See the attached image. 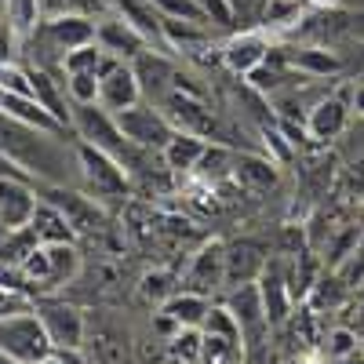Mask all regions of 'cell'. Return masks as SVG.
Wrapping results in <instances>:
<instances>
[{"label":"cell","instance_id":"obj_1","mask_svg":"<svg viewBox=\"0 0 364 364\" xmlns=\"http://www.w3.org/2000/svg\"><path fill=\"white\" fill-rule=\"evenodd\" d=\"M0 157H8L18 171L37 175L51 186H63L70 168H77V149L58 142V132L33 128L8 113H0Z\"/></svg>","mask_w":364,"mask_h":364},{"label":"cell","instance_id":"obj_2","mask_svg":"<svg viewBox=\"0 0 364 364\" xmlns=\"http://www.w3.org/2000/svg\"><path fill=\"white\" fill-rule=\"evenodd\" d=\"M73 132H77V139L106 149V154H113L124 168H135V154H146V149H139V146H132V142L124 139V132L117 128L113 113L102 109L99 102L73 106Z\"/></svg>","mask_w":364,"mask_h":364},{"label":"cell","instance_id":"obj_3","mask_svg":"<svg viewBox=\"0 0 364 364\" xmlns=\"http://www.w3.org/2000/svg\"><path fill=\"white\" fill-rule=\"evenodd\" d=\"M0 350L15 357L18 364H41L51 353V339L41 317L33 314V306L11 317H0Z\"/></svg>","mask_w":364,"mask_h":364},{"label":"cell","instance_id":"obj_4","mask_svg":"<svg viewBox=\"0 0 364 364\" xmlns=\"http://www.w3.org/2000/svg\"><path fill=\"white\" fill-rule=\"evenodd\" d=\"M73 149H77V171L84 178L87 193H95V197H120V193H128V168L120 164L113 154H106V149L91 146L84 139Z\"/></svg>","mask_w":364,"mask_h":364},{"label":"cell","instance_id":"obj_5","mask_svg":"<svg viewBox=\"0 0 364 364\" xmlns=\"http://www.w3.org/2000/svg\"><path fill=\"white\" fill-rule=\"evenodd\" d=\"M157 109L168 117V124L175 132H186V135H197V139H223L219 117L211 113V106L200 95H193V91L171 87L168 95L157 102Z\"/></svg>","mask_w":364,"mask_h":364},{"label":"cell","instance_id":"obj_6","mask_svg":"<svg viewBox=\"0 0 364 364\" xmlns=\"http://www.w3.org/2000/svg\"><path fill=\"white\" fill-rule=\"evenodd\" d=\"M113 120H117V128L124 132V139L132 142V146H139V149H164V142L175 135V128L168 124V117L157 109V106H149V102H135V106H128V109H120V113H113Z\"/></svg>","mask_w":364,"mask_h":364},{"label":"cell","instance_id":"obj_7","mask_svg":"<svg viewBox=\"0 0 364 364\" xmlns=\"http://www.w3.org/2000/svg\"><path fill=\"white\" fill-rule=\"evenodd\" d=\"M142 99V84L135 77V66L128 58H117L106 55L102 66H99V106L109 113H120Z\"/></svg>","mask_w":364,"mask_h":364},{"label":"cell","instance_id":"obj_8","mask_svg":"<svg viewBox=\"0 0 364 364\" xmlns=\"http://www.w3.org/2000/svg\"><path fill=\"white\" fill-rule=\"evenodd\" d=\"M33 314L41 317L51 346H58V350H80L84 346V314L77 306L44 295V299H33Z\"/></svg>","mask_w":364,"mask_h":364},{"label":"cell","instance_id":"obj_9","mask_svg":"<svg viewBox=\"0 0 364 364\" xmlns=\"http://www.w3.org/2000/svg\"><path fill=\"white\" fill-rule=\"evenodd\" d=\"M226 306L233 310V317H237V324H240V350L255 353V350L266 343V331H269V321H266V310H262L259 288H255V284L233 288Z\"/></svg>","mask_w":364,"mask_h":364},{"label":"cell","instance_id":"obj_10","mask_svg":"<svg viewBox=\"0 0 364 364\" xmlns=\"http://www.w3.org/2000/svg\"><path fill=\"white\" fill-rule=\"evenodd\" d=\"M255 288H259V299H262V310H266L269 328L288 324L291 306H295V295H291V288H288L284 266H281V262H266L262 273H259V281H255Z\"/></svg>","mask_w":364,"mask_h":364},{"label":"cell","instance_id":"obj_11","mask_svg":"<svg viewBox=\"0 0 364 364\" xmlns=\"http://www.w3.org/2000/svg\"><path fill=\"white\" fill-rule=\"evenodd\" d=\"M182 284H186V291H197V295L211 299V291H219L226 284V245H219V240L204 245L193 255V262L186 269V281H182Z\"/></svg>","mask_w":364,"mask_h":364},{"label":"cell","instance_id":"obj_12","mask_svg":"<svg viewBox=\"0 0 364 364\" xmlns=\"http://www.w3.org/2000/svg\"><path fill=\"white\" fill-rule=\"evenodd\" d=\"M37 211V197L29 190L22 175H4L0 171V226L4 230H22L29 226Z\"/></svg>","mask_w":364,"mask_h":364},{"label":"cell","instance_id":"obj_13","mask_svg":"<svg viewBox=\"0 0 364 364\" xmlns=\"http://www.w3.org/2000/svg\"><path fill=\"white\" fill-rule=\"evenodd\" d=\"M95 41L106 55H117V58H139L149 44V37L139 26H132L124 15H109V18L95 22Z\"/></svg>","mask_w":364,"mask_h":364},{"label":"cell","instance_id":"obj_14","mask_svg":"<svg viewBox=\"0 0 364 364\" xmlns=\"http://www.w3.org/2000/svg\"><path fill=\"white\" fill-rule=\"evenodd\" d=\"M269 58V41L262 29H245V33H237L223 44V63L230 73L237 77H248L255 66H262Z\"/></svg>","mask_w":364,"mask_h":364},{"label":"cell","instance_id":"obj_15","mask_svg":"<svg viewBox=\"0 0 364 364\" xmlns=\"http://www.w3.org/2000/svg\"><path fill=\"white\" fill-rule=\"evenodd\" d=\"M48 200L66 215V223L73 226V233H95V230H102V223H106V215H102V208L95 204V197H84V193H77V190L51 186V190H48Z\"/></svg>","mask_w":364,"mask_h":364},{"label":"cell","instance_id":"obj_16","mask_svg":"<svg viewBox=\"0 0 364 364\" xmlns=\"http://www.w3.org/2000/svg\"><path fill=\"white\" fill-rule=\"evenodd\" d=\"M346 120H350V106L343 95H331V99H321L310 113H306V132L310 139L317 142H331L346 132Z\"/></svg>","mask_w":364,"mask_h":364},{"label":"cell","instance_id":"obj_17","mask_svg":"<svg viewBox=\"0 0 364 364\" xmlns=\"http://www.w3.org/2000/svg\"><path fill=\"white\" fill-rule=\"evenodd\" d=\"M266 266V255L252 245V240H237L226 248V284L223 288H240V284H255L259 273Z\"/></svg>","mask_w":364,"mask_h":364},{"label":"cell","instance_id":"obj_18","mask_svg":"<svg viewBox=\"0 0 364 364\" xmlns=\"http://www.w3.org/2000/svg\"><path fill=\"white\" fill-rule=\"evenodd\" d=\"M29 230H33L37 245H73V226L66 223V215L58 211L51 200H37V211L29 219Z\"/></svg>","mask_w":364,"mask_h":364},{"label":"cell","instance_id":"obj_19","mask_svg":"<svg viewBox=\"0 0 364 364\" xmlns=\"http://www.w3.org/2000/svg\"><path fill=\"white\" fill-rule=\"evenodd\" d=\"M208 310H211V299L208 295H197V291H186V288L168 295L161 302V314L171 317L178 328H200L204 317H208Z\"/></svg>","mask_w":364,"mask_h":364},{"label":"cell","instance_id":"obj_20","mask_svg":"<svg viewBox=\"0 0 364 364\" xmlns=\"http://www.w3.org/2000/svg\"><path fill=\"white\" fill-rule=\"evenodd\" d=\"M204 149H208L204 139L186 135V132H175V135L164 142V149H161V161H164L168 171H182V175H186V171H197Z\"/></svg>","mask_w":364,"mask_h":364},{"label":"cell","instance_id":"obj_21","mask_svg":"<svg viewBox=\"0 0 364 364\" xmlns=\"http://www.w3.org/2000/svg\"><path fill=\"white\" fill-rule=\"evenodd\" d=\"M233 182H240V190H269L277 182V164L269 157H255V154H240L233 157Z\"/></svg>","mask_w":364,"mask_h":364},{"label":"cell","instance_id":"obj_22","mask_svg":"<svg viewBox=\"0 0 364 364\" xmlns=\"http://www.w3.org/2000/svg\"><path fill=\"white\" fill-rule=\"evenodd\" d=\"M29 77H33V99L58 120L63 128H73V109H66V99H63V91H58V80L48 77V70H29Z\"/></svg>","mask_w":364,"mask_h":364},{"label":"cell","instance_id":"obj_23","mask_svg":"<svg viewBox=\"0 0 364 364\" xmlns=\"http://www.w3.org/2000/svg\"><path fill=\"white\" fill-rule=\"evenodd\" d=\"M4 18L11 22L15 37H18V44H22L26 37H33L37 29H41V22H44V4H41V0H8V4H4Z\"/></svg>","mask_w":364,"mask_h":364},{"label":"cell","instance_id":"obj_24","mask_svg":"<svg viewBox=\"0 0 364 364\" xmlns=\"http://www.w3.org/2000/svg\"><path fill=\"white\" fill-rule=\"evenodd\" d=\"M48 259H51V291L66 288L77 281L80 273V255L73 245H48Z\"/></svg>","mask_w":364,"mask_h":364},{"label":"cell","instance_id":"obj_25","mask_svg":"<svg viewBox=\"0 0 364 364\" xmlns=\"http://www.w3.org/2000/svg\"><path fill=\"white\" fill-rule=\"evenodd\" d=\"M284 58L299 73H310V77H328V73L339 70V58L331 55V51H324V48H295Z\"/></svg>","mask_w":364,"mask_h":364},{"label":"cell","instance_id":"obj_26","mask_svg":"<svg viewBox=\"0 0 364 364\" xmlns=\"http://www.w3.org/2000/svg\"><path fill=\"white\" fill-rule=\"evenodd\" d=\"M37 248V237H33V230L29 226H22V230H8L4 237H0V262L4 266H11V269H18L22 266V259Z\"/></svg>","mask_w":364,"mask_h":364},{"label":"cell","instance_id":"obj_27","mask_svg":"<svg viewBox=\"0 0 364 364\" xmlns=\"http://www.w3.org/2000/svg\"><path fill=\"white\" fill-rule=\"evenodd\" d=\"M102 58H106V51L99 48V41L80 44V48H73V51L63 55V73H66V77H70V73H95V77H99Z\"/></svg>","mask_w":364,"mask_h":364},{"label":"cell","instance_id":"obj_28","mask_svg":"<svg viewBox=\"0 0 364 364\" xmlns=\"http://www.w3.org/2000/svg\"><path fill=\"white\" fill-rule=\"evenodd\" d=\"M200 343H204L200 328H178L175 336H168V353L178 364H197L200 360Z\"/></svg>","mask_w":364,"mask_h":364},{"label":"cell","instance_id":"obj_29","mask_svg":"<svg viewBox=\"0 0 364 364\" xmlns=\"http://www.w3.org/2000/svg\"><path fill=\"white\" fill-rule=\"evenodd\" d=\"M200 331H204V336L230 339V343H237V346H240V324H237V317H233V310H230V306H215V302H211V310H208V317H204ZM240 353H245V350H240Z\"/></svg>","mask_w":364,"mask_h":364},{"label":"cell","instance_id":"obj_30","mask_svg":"<svg viewBox=\"0 0 364 364\" xmlns=\"http://www.w3.org/2000/svg\"><path fill=\"white\" fill-rule=\"evenodd\" d=\"M63 84H66V95H70L73 106L99 102V77H95V73H70Z\"/></svg>","mask_w":364,"mask_h":364},{"label":"cell","instance_id":"obj_31","mask_svg":"<svg viewBox=\"0 0 364 364\" xmlns=\"http://www.w3.org/2000/svg\"><path fill=\"white\" fill-rule=\"evenodd\" d=\"M324 350H328V357L331 360H346V357H353L357 350H360V336L353 328H331L328 336H324Z\"/></svg>","mask_w":364,"mask_h":364},{"label":"cell","instance_id":"obj_32","mask_svg":"<svg viewBox=\"0 0 364 364\" xmlns=\"http://www.w3.org/2000/svg\"><path fill=\"white\" fill-rule=\"evenodd\" d=\"M262 142H266V149H273V164H288V161H291V154H295V146L281 135V128L262 124Z\"/></svg>","mask_w":364,"mask_h":364},{"label":"cell","instance_id":"obj_33","mask_svg":"<svg viewBox=\"0 0 364 364\" xmlns=\"http://www.w3.org/2000/svg\"><path fill=\"white\" fill-rule=\"evenodd\" d=\"M33 306V295H26L18 288H8V284H0V317H11V314H22Z\"/></svg>","mask_w":364,"mask_h":364},{"label":"cell","instance_id":"obj_34","mask_svg":"<svg viewBox=\"0 0 364 364\" xmlns=\"http://www.w3.org/2000/svg\"><path fill=\"white\" fill-rule=\"evenodd\" d=\"M168 295H175L168 273H146V281H142V299H149V302H164Z\"/></svg>","mask_w":364,"mask_h":364},{"label":"cell","instance_id":"obj_35","mask_svg":"<svg viewBox=\"0 0 364 364\" xmlns=\"http://www.w3.org/2000/svg\"><path fill=\"white\" fill-rule=\"evenodd\" d=\"M197 8L204 11L208 26H230V22H233L230 0H197Z\"/></svg>","mask_w":364,"mask_h":364},{"label":"cell","instance_id":"obj_36","mask_svg":"<svg viewBox=\"0 0 364 364\" xmlns=\"http://www.w3.org/2000/svg\"><path fill=\"white\" fill-rule=\"evenodd\" d=\"M15 51H18V37L11 22L4 18V11H0V58H15Z\"/></svg>","mask_w":364,"mask_h":364},{"label":"cell","instance_id":"obj_37","mask_svg":"<svg viewBox=\"0 0 364 364\" xmlns=\"http://www.w3.org/2000/svg\"><path fill=\"white\" fill-rule=\"evenodd\" d=\"M41 364H87V360L80 357V350H58V346H51V353Z\"/></svg>","mask_w":364,"mask_h":364},{"label":"cell","instance_id":"obj_38","mask_svg":"<svg viewBox=\"0 0 364 364\" xmlns=\"http://www.w3.org/2000/svg\"><path fill=\"white\" fill-rule=\"evenodd\" d=\"M353 109H357V113L364 117V84H360V87L353 91Z\"/></svg>","mask_w":364,"mask_h":364},{"label":"cell","instance_id":"obj_39","mask_svg":"<svg viewBox=\"0 0 364 364\" xmlns=\"http://www.w3.org/2000/svg\"><path fill=\"white\" fill-rule=\"evenodd\" d=\"M339 364H364V353H360V350H357V353H353V357H346V360H339Z\"/></svg>","mask_w":364,"mask_h":364},{"label":"cell","instance_id":"obj_40","mask_svg":"<svg viewBox=\"0 0 364 364\" xmlns=\"http://www.w3.org/2000/svg\"><path fill=\"white\" fill-rule=\"evenodd\" d=\"M0 364H18V360H15V357H8L4 350H0Z\"/></svg>","mask_w":364,"mask_h":364},{"label":"cell","instance_id":"obj_41","mask_svg":"<svg viewBox=\"0 0 364 364\" xmlns=\"http://www.w3.org/2000/svg\"><path fill=\"white\" fill-rule=\"evenodd\" d=\"M314 4H336V0H314Z\"/></svg>","mask_w":364,"mask_h":364},{"label":"cell","instance_id":"obj_42","mask_svg":"<svg viewBox=\"0 0 364 364\" xmlns=\"http://www.w3.org/2000/svg\"><path fill=\"white\" fill-rule=\"evenodd\" d=\"M4 4H8V0H0V11H4Z\"/></svg>","mask_w":364,"mask_h":364}]
</instances>
